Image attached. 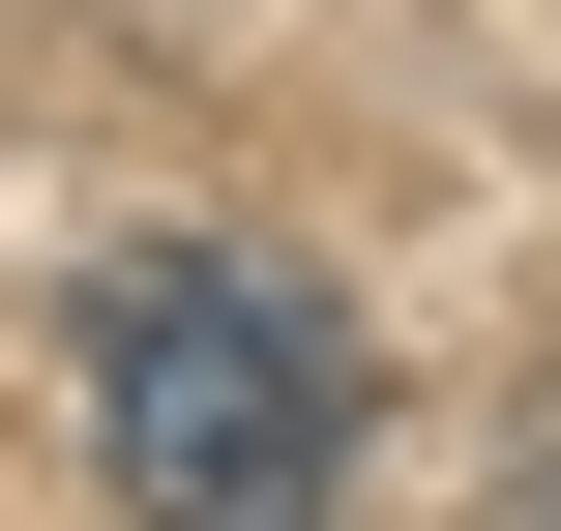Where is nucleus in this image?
<instances>
[{
    "instance_id": "obj_1",
    "label": "nucleus",
    "mask_w": 561,
    "mask_h": 531,
    "mask_svg": "<svg viewBox=\"0 0 561 531\" xmlns=\"http://www.w3.org/2000/svg\"><path fill=\"white\" fill-rule=\"evenodd\" d=\"M355 325L296 296V266H207V236H148L118 296H89V443L148 473V503H355Z\"/></svg>"
}]
</instances>
